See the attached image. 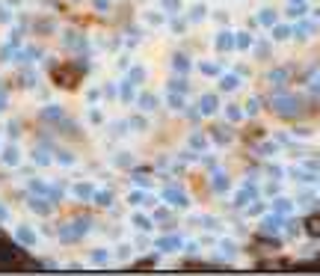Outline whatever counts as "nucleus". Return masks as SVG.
<instances>
[{
    "label": "nucleus",
    "instance_id": "obj_1",
    "mask_svg": "<svg viewBox=\"0 0 320 276\" xmlns=\"http://www.w3.org/2000/svg\"><path fill=\"white\" fill-rule=\"evenodd\" d=\"M273 110H276L279 116H297V113H300V98H294V95H276Z\"/></svg>",
    "mask_w": 320,
    "mask_h": 276
},
{
    "label": "nucleus",
    "instance_id": "obj_2",
    "mask_svg": "<svg viewBox=\"0 0 320 276\" xmlns=\"http://www.w3.org/2000/svg\"><path fill=\"white\" fill-rule=\"evenodd\" d=\"M255 196H258V187H255L252 181H246V184H243V187H240V190L235 193V205H237V208L249 205V202H252Z\"/></svg>",
    "mask_w": 320,
    "mask_h": 276
},
{
    "label": "nucleus",
    "instance_id": "obj_3",
    "mask_svg": "<svg viewBox=\"0 0 320 276\" xmlns=\"http://www.w3.org/2000/svg\"><path fill=\"white\" fill-rule=\"evenodd\" d=\"M163 199H166L169 205H178V208L190 205V199H187V193H184V190H178V187H166V190H163Z\"/></svg>",
    "mask_w": 320,
    "mask_h": 276
},
{
    "label": "nucleus",
    "instance_id": "obj_4",
    "mask_svg": "<svg viewBox=\"0 0 320 276\" xmlns=\"http://www.w3.org/2000/svg\"><path fill=\"white\" fill-rule=\"evenodd\" d=\"M219 110V98L214 95V92H208V95H202V101H199V113L202 116H214Z\"/></svg>",
    "mask_w": 320,
    "mask_h": 276
},
{
    "label": "nucleus",
    "instance_id": "obj_5",
    "mask_svg": "<svg viewBox=\"0 0 320 276\" xmlns=\"http://www.w3.org/2000/svg\"><path fill=\"white\" fill-rule=\"evenodd\" d=\"M214 45H217V51H231V48H235V33H231V30H219L217 39H214Z\"/></svg>",
    "mask_w": 320,
    "mask_h": 276
},
{
    "label": "nucleus",
    "instance_id": "obj_6",
    "mask_svg": "<svg viewBox=\"0 0 320 276\" xmlns=\"http://www.w3.org/2000/svg\"><path fill=\"white\" fill-rule=\"evenodd\" d=\"M211 140L219 143V146H228V143H231V131H228V125H217V128L211 131Z\"/></svg>",
    "mask_w": 320,
    "mask_h": 276
},
{
    "label": "nucleus",
    "instance_id": "obj_7",
    "mask_svg": "<svg viewBox=\"0 0 320 276\" xmlns=\"http://www.w3.org/2000/svg\"><path fill=\"white\" fill-rule=\"evenodd\" d=\"M178 246H181V238H178V235H166V238L157 241V250H160V253H175Z\"/></svg>",
    "mask_w": 320,
    "mask_h": 276
},
{
    "label": "nucleus",
    "instance_id": "obj_8",
    "mask_svg": "<svg viewBox=\"0 0 320 276\" xmlns=\"http://www.w3.org/2000/svg\"><path fill=\"white\" fill-rule=\"evenodd\" d=\"M205 18H208V6H205V3L190 6V15H187V21H190V24H202Z\"/></svg>",
    "mask_w": 320,
    "mask_h": 276
},
{
    "label": "nucleus",
    "instance_id": "obj_9",
    "mask_svg": "<svg viewBox=\"0 0 320 276\" xmlns=\"http://www.w3.org/2000/svg\"><path fill=\"white\" fill-rule=\"evenodd\" d=\"M294 36V27L290 24H273V39L276 42H287Z\"/></svg>",
    "mask_w": 320,
    "mask_h": 276
},
{
    "label": "nucleus",
    "instance_id": "obj_10",
    "mask_svg": "<svg viewBox=\"0 0 320 276\" xmlns=\"http://www.w3.org/2000/svg\"><path fill=\"white\" fill-rule=\"evenodd\" d=\"M237 87H240V77H237V74H222V77H219V89H222V92H235Z\"/></svg>",
    "mask_w": 320,
    "mask_h": 276
},
{
    "label": "nucleus",
    "instance_id": "obj_11",
    "mask_svg": "<svg viewBox=\"0 0 320 276\" xmlns=\"http://www.w3.org/2000/svg\"><path fill=\"white\" fill-rule=\"evenodd\" d=\"M136 107H139V110H146V113H152L154 107H157V98H154L152 92H142V95L136 98Z\"/></svg>",
    "mask_w": 320,
    "mask_h": 276
},
{
    "label": "nucleus",
    "instance_id": "obj_12",
    "mask_svg": "<svg viewBox=\"0 0 320 276\" xmlns=\"http://www.w3.org/2000/svg\"><path fill=\"white\" fill-rule=\"evenodd\" d=\"M294 33L300 36V39H308V36L317 33V24H308V21H303V24H297V27H294Z\"/></svg>",
    "mask_w": 320,
    "mask_h": 276
},
{
    "label": "nucleus",
    "instance_id": "obj_13",
    "mask_svg": "<svg viewBox=\"0 0 320 276\" xmlns=\"http://www.w3.org/2000/svg\"><path fill=\"white\" fill-rule=\"evenodd\" d=\"M243 116H246L243 107H237V104H228V107H225V119H228V122H240Z\"/></svg>",
    "mask_w": 320,
    "mask_h": 276
},
{
    "label": "nucleus",
    "instance_id": "obj_14",
    "mask_svg": "<svg viewBox=\"0 0 320 276\" xmlns=\"http://www.w3.org/2000/svg\"><path fill=\"white\" fill-rule=\"evenodd\" d=\"M255 42H252V36L249 33H237L235 36V48H240V51H249Z\"/></svg>",
    "mask_w": 320,
    "mask_h": 276
},
{
    "label": "nucleus",
    "instance_id": "obj_15",
    "mask_svg": "<svg viewBox=\"0 0 320 276\" xmlns=\"http://www.w3.org/2000/svg\"><path fill=\"white\" fill-rule=\"evenodd\" d=\"M172 69L178 71V74H184V71H190V60H187L184 53H175V60H172Z\"/></svg>",
    "mask_w": 320,
    "mask_h": 276
},
{
    "label": "nucleus",
    "instance_id": "obj_16",
    "mask_svg": "<svg viewBox=\"0 0 320 276\" xmlns=\"http://www.w3.org/2000/svg\"><path fill=\"white\" fill-rule=\"evenodd\" d=\"M128 202H131V205H146V202H152V196H149L146 190H134V193L128 196Z\"/></svg>",
    "mask_w": 320,
    "mask_h": 276
},
{
    "label": "nucleus",
    "instance_id": "obj_17",
    "mask_svg": "<svg viewBox=\"0 0 320 276\" xmlns=\"http://www.w3.org/2000/svg\"><path fill=\"white\" fill-rule=\"evenodd\" d=\"M273 208H276V214H290V211H294V202H290L287 196H279Z\"/></svg>",
    "mask_w": 320,
    "mask_h": 276
},
{
    "label": "nucleus",
    "instance_id": "obj_18",
    "mask_svg": "<svg viewBox=\"0 0 320 276\" xmlns=\"http://www.w3.org/2000/svg\"><path fill=\"white\" fill-rule=\"evenodd\" d=\"M211 187L217 190V193H225V190H228V178H225L222 173H217L214 178H211Z\"/></svg>",
    "mask_w": 320,
    "mask_h": 276
},
{
    "label": "nucleus",
    "instance_id": "obj_19",
    "mask_svg": "<svg viewBox=\"0 0 320 276\" xmlns=\"http://www.w3.org/2000/svg\"><path fill=\"white\" fill-rule=\"evenodd\" d=\"M134 226L139 229V232H149L154 223H152V217H146V214H134Z\"/></svg>",
    "mask_w": 320,
    "mask_h": 276
},
{
    "label": "nucleus",
    "instance_id": "obj_20",
    "mask_svg": "<svg viewBox=\"0 0 320 276\" xmlns=\"http://www.w3.org/2000/svg\"><path fill=\"white\" fill-rule=\"evenodd\" d=\"M258 24L273 27V24H276V12H273V9H261V12H258Z\"/></svg>",
    "mask_w": 320,
    "mask_h": 276
},
{
    "label": "nucleus",
    "instance_id": "obj_21",
    "mask_svg": "<svg viewBox=\"0 0 320 276\" xmlns=\"http://www.w3.org/2000/svg\"><path fill=\"white\" fill-rule=\"evenodd\" d=\"M160 9L169 12V15H175V12H181V0H160Z\"/></svg>",
    "mask_w": 320,
    "mask_h": 276
},
{
    "label": "nucleus",
    "instance_id": "obj_22",
    "mask_svg": "<svg viewBox=\"0 0 320 276\" xmlns=\"http://www.w3.org/2000/svg\"><path fill=\"white\" fill-rule=\"evenodd\" d=\"M128 80H131L134 87H139V84H146V69H139V66H136V69H131V74H128Z\"/></svg>",
    "mask_w": 320,
    "mask_h": 276
},
{
    "label": "nucleus",
    "instance_id": "obj_23",
    "mask_svg": "<svg viewBox=\"0 0 320 276\" xmlns=\"http://www.w3.org/2000/svg\"><path fill=\"white\" fill-rule=\"evenodd\" d=\"M305 12H308L305 3H290V6H287V15H290V18H303Z\"/></svg>",
    "mask_w": 320,
    "mask_h": 276
},
{
    "label": "nucleus",
    "instance_id": "obj_24",
    "mask_svg": "<svg viewBox=\"0 0 320 276\" xmlns=\"http://www.w3.org/2000/svg\"><path fill=\"white\" fill-rule=\"evenodd\" d=\"M166 104L172 107V110H181V107H184V98H181V92H169V95H166Z\"/></svg>",
    "mask_w": 320,
    "mask_h": 276
},
{
    "label": "nucleus",
    "instance_id": "obj_25",
    "mask_svg": "<svg viewBox=\"0 0 320 276\" xmlns=\"http://www.w3.org/2000/svg\"><path fill=\"white\" fill-rule=\"evenodd\" d=\"M305 232H308L311 238H317V235H320V217H311V220H305Z\"/></svg>",
    "mask_w": 320,
    "mask_h": 276
},
{
    "label": "nucleus",
    "instance_id": "obj_26",
    "mask_svg": "<svg viewBox=\"0 0 320 276\" xmlns=\"http://www.w3.org/2000/svg\"><path fill=\"white\" fill-rule=\"evenodd\" d=\"M92 199H95V202H98L101 208H107L110 202H113V196H110L107 190H98V193H92Z\"/></svg>",
    "mask_w": 320,
    "mask_h": 276
},
{
    "label": "nucleus",
    "instance_id": "obj_27",
    "mask_svg": "<svg viewBox=\"0 0 320 276\" xmlns=\"http://www.w3.org/2000/svg\"><path fill=\"white\" fill-rule=\"evenodd\" d=\"M184 89H187V80H184V77H181V74L169 80V92H184Z\"/></svg>",
    "mask_w": 320,
    "mask_h": 276
},
{
    "label": "nucleus",
    "instance_id": "obj_28",
    "mask_svg": "<svg viewBox=\"0 0 320 276\" xmlns=\"http://www.w3.org/2000/svg\"><path fill=\"white\" fill-rule=\"evenodd\" d=\"M279 226H282V217H279V214H273V217L264 220V232H276Z\"/></svg>",
    "mask_w": 320,
    "mask_h": 276
},
{
    "label": "nucleus",
    "instance_id": "obj_29",
    "mask_svg": "<svg viewBox=\"0 0 320 276\" xmlns=\"http://www.w3.org/2000/svg\"><path fill=\"white\" fill-rule=\"evenodd\" d=\"M122 101H134V84H131V80H125V84H122Z\"/></svg>",
    "mask_w": 320,
    "mask_h": 276
},
{
    "label": "nucleus",
    "instance_id": "obj_30",
    "mask_svg": "<svg viewBox=\"0 0 320 276\" xmlns=\"http://www.w3.org/2000/svg\"><path fill=\"white\" fill-rule=\"evenodd\" d=\"M199 71H202V74H208V77H214V74H219V66H217V63H202V66H199Z\"/></svg>",
    "mask_w": 320,
    "mask_h": 276
},
{
    "label": "nucleus",
    "instance_id": "obj_31",
    "mask_svg": "<svg viewBox=\"0 0 320 276\" xmlns=\"http://www.w3.org/2000/svg\"><path fill=\"white\" fill-rule=\"evenodd\" d=\"M270 80H273L276 87H279V84H285V80H287V69H276L273 74H270Z\"/></svg>",
    "mask_w": 320,
    "mask_h": 276
},
{
    "label": "nucleus",
    "instance_id": "obj_32",
    "mask_svg": "<svg viewBox=\"0 0 320 276\" xmlns=\"http://www.w3.org/2000/svg\"><path fill=\"white\" fill-rule=\"evenodd\" d=\"M190 146H193V149H199V152H202L205 146H208V140H205L202 134H193V137H190Z\"/></svg>",
    "mask_w": 320,
    "mask_h": 276
},
{
    "label": "nucleus",
    "instance_id": "obj_33",
    "mask_svg": "<svg viewBox=\"0 0 320 276\" xmlns=\"http://www.w3.org/2000/svg\"><path fill=\"white\" fill-rule=\"evenodd\" d=\"M258 152H261V155H264V157L276 155V143H261V146H258Z\"/></svg>",
    "mask_w": 320,
    "mask_h": 276
},
{
    "label": "nucleus",
    "instance_id": "obj_34",
    "mask_svg": "<svg viewBox=\"0 0 320 276\" xmlns=\"http://www.w3.org/2000/svg\"><path fill=\"white\" fill-rule=\"evenodd\" d=\"M255 53H258V60H267V57H270V45L258 42V45H255Z\"/></svg>",
    "mask_w": 320,
    "mask_h": 276
},
{
    "label": "nucleus",
    "instance_id": "obj_35",
    "mask_svg": "<svg viewBox=\"0 0 320 276\" xmlns=\"http://www.w3.org/2000/svg\"><path fill=\"white\" fill-rule=\"evenodd\" d=\"M131 125H134L136 131H146V128H149V119H146V116H134V119H131Z\"/></svg>",
    "mask_w": 320,
    "mask_h": 276
},
{
    "label": "nucleus",
    "instance_id": "obj_36",
    "mask_svg": "<svg viewBox=\"0 0 320 276\" xmlns=\"http://www.w3.org/2000/svg\"><path fill=\"white\" fill-rule=\"evenodd\" d=\"M258 107H261V101H258V98H249V104H246V116H255Z\"/></svg>",
    "mask_w": 320,
    "mask_h": 276
},
{
    "label": "nucleus",
    "instance_id": "obj_37",
    "mask_svg": "<svg viewBox=\"0 0 320 276\" xmlns=\"http://www.w3.org/2000/svg\"><path fill=\"white\" fill-rule=\"evenodd\" d=\"M74 193H77V196H83V199H86V196H92L95 190L89 187V184H77V187H74Z\"/></svg>",
    "mask_w": 320,
    "mask_h": 276
},
{
    "label": "nucleus",
    "instance_id": "obj_38",
    "mask_svg": "<svg viewBox=\"0 0 320 276\" xmlns=\"http://www.w3.org/2000/svg\"><path fill=\"white\" fill-rule=\"evenodd\" d=\"M18 238H21V241L27 243V246H30V243L36 241V238H33V232H27V229H21V232H18Z\"/></svg>",
    "mask_w": 320,
    "mask_h": 276
},
{
    "label": "nucleus",
    "instance_id": "obj_39",
    "mask_svg": "<svg viewBox=\"0 0 320 276\" xmlns=\"http://www.w3.org/2000/svg\"><path fill=\"white\" fill-rule=\"evenodd\" d=\"M146 21H149V24H152V27H157V24H160V21H163V18L157 15V12H149V15H146Z\"/></svg>",
    "mask_w": 320,
    "mask_h": 276
},
{
    "label": "nucleus",
    "instance_id": "obj_40",
    "mask_svg": "<svg viewBox=\"0 0 320 276\" xmlns=\"http://www.w3.org/2000/svg\"><path fill=\"white\" fill-rule=\"evenodd\" d=\"M92 261H95V264H104V261H107V253H104V250L92 253Z\"/></svg>",
    "mask_w": 320,
    "mask_h": 276
},
{
    "label": "nucleus",
    "instance_id": "obj_41",
    "mask_svg": "<svg viewBox=\"0 0 320 276\" xmlns=\"http://www.w3.org/2000/svg\"><path fill=\"white\" fill-rule=\"evenodd\" d=\"M119 259H131V246H128V243L119 246Z\"/></svg>",
    "mask_w": 320,
    "mask_h": 276
},
{
    "label": "nucleus",
    "instance_id": "obj_42",
    "mask_svg": "<svg viewBox=\"0 0 320 276\" xmlns=\"http://www.w3.org/2000/svg\"><path fill=\"white\" fill-rule=\"evenodd\" d=\"M6 163L12 167V163H18V155H15V149H6Z\"/></svg>",
    "mask_w": 320,
    "mask_h": 276
},
{
    "label": "nucleus",
    "instance_id": "obj_43",
    "mask_svg": "<svg viewBox=\"0 0 320 276\" xmlns=\"http://www.w3.org/2000/svg\"><path fill=\"white\" fill-rule=\"evenodd\" d=\"M261 211H264V205H261V202H255V205L246 208V214H252V217H255V214H261Z\"/></svg>",
    "mask_w": 320,
    "mask_h": 276
},
{
    "label": "nucleus",
    "instance_id": "obj_44",
    "mask_svg": "<svg viewBox=\"0 0 320 276\" xmlns=\"http://www.w3.org/2000/svg\"><path fill=\"white\" fill-rule=\"evenodd\" d=\"M95 6H98L101 12H107V0H95Z\"/></svg>",
    "mask_w": 320,
    "mask_h": 276
},
{
    "label": "nucleus",
    "instance_id": "obj_45",
    "mask_svg": "<svg viewBox=\"0 0 320 276\" xmlns=\"http://www.w3.org/2000/svg\"><path fill=\"white\" fill-rule=\"evenodd\" d=\"M290 3H303V0H290Z\"/></svg>",
    "mask_w": 320,
    "mask_h": 276
}]
</instances>
